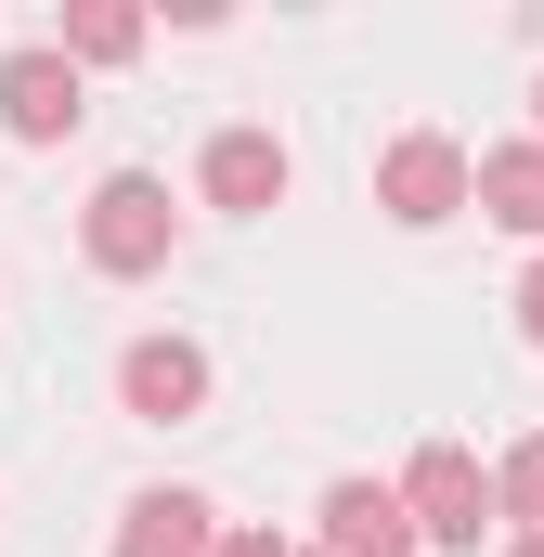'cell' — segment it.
<instances>
[{"label":"cell","instance_id":"cell-1","mask_svg":"<svg viewBox=\"0 0 544 557\" xmlns=\"http://www.w3.org/2000/svg\"><path fill=\"white\" fill-rule=\"evenodd\" d=\"M169 247H182L169 182H156V169H104L91 208H78V260H91L104 285H143V273H169Z\"/></svg>","mask_w":544,"mask_h":557},{"label":"cell","instance_id":"cell-2","mask_svg":"<svg viewBox=\"0 0 544 557\" xmlns=\"http://www.w3.org/2000/svg\"><path fill=\"white\" fill-rule=\"evenodd\" d=\"M376 208L403 221V234H441L454 208H480V156L454 131H403L390 156H376Z\"/></svg>","mask_w":544,"mask_h":557},{"label":"cell","instance_id":"cell-3","mask_svg":"<svg viewBox=\"0 0 544 557\" xmlns=\"http://www.w3.org/2000/svg\"><path fill=\"white\" fill-rule=\"evenodd\" d=\"M403 506H415V532H428L441 557H467L493 519H506V493H493V467H480L467 441H428V454H415V467H403Z\"/></svg>","mask_w":544,"mask_h":557},{"label":"cell","instance_id":"cell-4","mask_svg":"<svg viewBox=\"0 0 544 557\" xmlns=\"http://www.w3.org/2000/svg\"><path fill=\"white\" fill-rule=\"evenodd\" d=\"M91 117L78 104V65H65V39H26V52H0V131L13 143H65Z\"/></svg>","mask_w":544,"mask_h":557},{"label":"cell","instance_id":"cell-5","mask_svg":"<svg viewBox=\"0 0 544 557\" xmlns=\"http://www.w3.org/2000/svg\"><path fill=\"white\" fill-rule=\"evenodd\" d=\"M118 416H143V428L208 416V350L195 337H131L118 350Z\"/></svg>","mask_w":544,"mask_h":557},{"label":"cell","instance_id":"cell-6","mask_svg":"<svg viewBox=\"0 0 544 557\" xmlns=\"http://www.w3.org/2000/svg\"><path fill=\"white\" fill-rule=\"evenodd\" d=\"M428 532H415L403 480H324V557H415Z\"/></svg>","mask_w":544,"mask_h":557},{"label":"cell","instance_id":"cell-7","mask_svg":"<svg viewBox=\"0 0 544 557\" xmlns=\"http://www.w3.org/2000/svg\"><path fill=\"white\" fill-rule=\"evenodd\" d=\"M221 506L208 493H131V519H118V557H221Z\"/></svg>","mask_w":544,"mask_h":557},{"label":"cell","instance_id":"cell-8","mask_svg":"<svg viewBox=\"0 0 544 557\" xmlns=\"http://www.w3.org/2000/svg\"><path fill=\"white\" fill-rule=\"evenodd\" d=\"M195 182H208V208H234V221H260V208H285V143H272V131H221Z\"/></svg>","mask_w":544,"mask_h":557},{"label":"cell","instance_id":"cell-9","mask_svg":"<svg viewBox=\"0 0 544 557\" xmlns=\"http://www.w3.org/2000/svg\"><path fill=\"white\" fill-rule=\"evenodd\" d=\"M480 221L544 234V143H493V156H480Z\"/></svg>","mask_w":544,"mask_h":557},{"label":"cell","instance_id":"cell-10","mask_svg":"<svg viewBox=\"0 0 544 557\" xmlns=\"http://www.w3.org/2000/svg\"><path fill=\"white\" fill-rule=\"evenodd\" d=\"M131 52H143L131 0H78V13H65V65H131Z\"/></svg>","mask_w":544,"mask_h":557},{"label":"cell","instance_id":"cell-11","mask_svg":"<svg viewBox=\"0 0 544 557\" xmlns=\"http://www.w3.org/2000/svg\"><path fill=\"white\" fill-rule=\"evenodd\" d=\"M493 493H506V519H519V532H544V428L506 454V467H493Z\"/></svg>","mask_w":544,"mask_h":557},{"label":"cell","instance_id":"cell-12","mask_svg":"<svg viewBox=\"0 0 544 557\" xmlns=\"http://www.w3.org/2000/svg\"><path fill=\"white\" fill-rule=\"evenodd\" d=\"M519 337H532V350H544V260H532V273H519Z\"/></svg>","mask_w":544,"mask_h":557},{"label":"cell","instance_id":"cell-13","mask_svg":"<svg viewBox=\"0 0 544 557\" xmlns=\"http://www.w3.org/2000/svg\"><path fill=\"white\" fill-rule=\"evenodd\" d=\"M221 557H298V545H285V532H260V519H247V532H234V545H221Z\"/></svg>","mask_w":544,"mask_h":557},{"label":"cell","instance_id":"cell-14","mask_svg":"<svg viewBox=\"0 0 544 557\" xmlns=\"http://www.w3.org/2000/svg\"><path fill=\"white\" fill-rule=\"evenodd\" d=\"M506 557H544V532H519V545H506Z\"/></svg>","mask_w":544,"mask_h":557},{"label":"cell","instance_id":"cell-15","mask_svg":"<svg viewBox=\"0 0 544 557\" xmlns=\"http://www.w3.org/2000/svg\"><path fill=\"white\" fill-rule=\"evenodd\" d=\"M532 117H544V91H532Z\"/></svg>","mask_w":544,"mask_h":557}]
</instances>
